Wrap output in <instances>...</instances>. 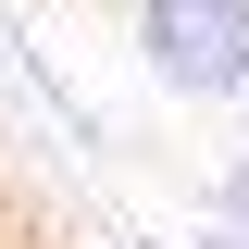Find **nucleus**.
Instances as JSON below:
<instances>
[{
	"instance_id": "obj_3",
	"label": "nucleus",
	"mask_w": 249,
	"mask_h": 249,
	"mask_svg": "<svg viewBox=\"0 0 249 249\" xmlns=\"http://www.w3.org/2000/svg\"><path fill=\"white\" fill-rule=\"evenodd\" d=\"M199 249H249V237H224V224H212V237H199Z\"/></svg>"
},
{
	"instance_id": "obj_1",
	"label": "nucleus",
	"mask_w": 249,
	"mask_h": 249,
	"mask_svg": "<svg viewBox=\"0 0 249 249\" xmlns=\"http://www.w3.org/2000/svg\"><path fill=\"white\" fill-rule=\"evenodd\" d=\"M137 62L162 100H249V0H137Z\"/></svg>"
},
{
	"instance_id": "obj_2",
	"label": "nucleus",
	"mask_w": 249,
	"mask_h": 249,
	"mask_svg": "<svg viewBox=\"0 0 249 249\" xmlns=\"http://www.w3.org/2000/svg\"><path fill=\"white\" fill-rule=\"evenodd\" d=\"M212 224H224V237H249V150L212 175Z\"/></svg>"
}]
</instances>
